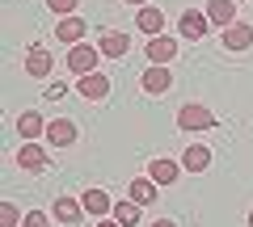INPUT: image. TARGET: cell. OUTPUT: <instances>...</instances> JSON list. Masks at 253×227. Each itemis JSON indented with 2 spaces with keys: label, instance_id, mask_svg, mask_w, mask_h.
Returning <instances> with one entry per match:
<instances>
[{
  "label": "cell",
  "instance_id": "18",
  "mask_svg": "<svg viewBox=\"0 0 253 227\" xmlns=\"http://www.w3.org/2000/svg\"><path fill=\"white\" fill-rule=\"evenodd\" d=\"M26 72L34 76V80H46V76H51V51H46V46H34V51L26 55Z\"/></svg>",
  "mask_w": 253,
  "mask_h": 227
},
{
  "label": "cell",
  "instance_id": "24",
  "mask_svg": "<svg viewBox=\"0 0 253 227\" xmlns=\"http://www.w3.org/2000/svg\"><path fill=\"white\" fill-rule=\"evenodd\" d=\"M21 227H51V219H46L42 210H30V215L21 219Z\"/></svg>",
  "mask_w": 253,
  "mask_h": 227
},
{
  "label": "cell",
  "instance_id": "15",
  "mask_svg": "<svg viewBox=\"0 0 253 227\" xmlns=\"http://www.w3.org/2000/svg\"><path fill=\"white\" fill-rule=\"evenodd\" d=\"M156 190H161V185H156L152 177H135V181L126 185V198L139 202V206H152V202H156Z\"/></svg>",
  "mask_w": 253,
  "mask_h": 227
},
{
  "label": "cell",
  "instance_id": "12",
  "mask_svg": "<svg viewBox=\"0 0 253 227\" xmlns=\"http://www.w3.org/2000/svg\"><path fill=\"white\" fill-rule=\"evenodd\" d=\"M17 135L26 139V143H38V135H46V118L38 114V109H26L17 118Z\"/></svg>",
  "mask_w": 253,
  "mask_h": 227
},
{
  "label": "cell",
  "instance_id": "27",
  "mask_svg": "<svg viewBox=\"0 0 253 227\" xmlns=\"http://www.w3.org/2000/svg\"><path fill=\"white\" fill-rule=\"evenodd\" d=\"M126 4H148V0H126Z\"/></svg>",
  "mask_w": 253,
  "mask_h": 227
},
{
  "label": "cell",
  "instance_id": "28",
  "mask_svg": "<svg viewBox=\"0 0 253 227\" xmlns=\"http://www.w3.org/2000/svg\"><path fill=\"white\" fill-rule=\"evenodd\" d=\"M249 227H253V210H249Z\"/></svg>",
  "mask_w": 253,
  "mask_h": 227
},
{
  "label": "cell",
  "instance_id": "26",
  "mask_svg": "<svg viewBox=\"0 0 253 227\" xmlns=\"http://www.w3.org/2000/svg\"><path fill=\"white\" fill-rule=\"evenodd\" d=\"M152 227H177V223H173V219H161V223H152Z\"/></svg>",
  "mask_w": 253,
  "mask_h": 227
},
{
  "label": "cell",
  "instance_id": "14",
  "mask_svg": "<svg viewBox=\"0 0 253 227\" xmlns=\"http://www.w3.org/2000/svg\"><path fill=\"white\" fill-rule=\"evenodd\" d=\"M148 177H152L156 185H173V181L181 177V164H177V160H169V156H161V160L148 164Z\"/></svg>",
  "mask_w": 253,
  "mask_h": 227
},
{
  "label": "cell",
  "instance_id": "13",
  "mask_svg": "<svg viewBox=\"0 0 253 227\" xmlns=\"http://www.w3.org/2000/svg\"><path fill=\"white\" fill-rule=\"evenodd\" d=\"M224 46H228V51H249V46H253V26H249V21H236V26H228L224 30Z\"/></svg>",
  "mask_w": 253,
  "mask_h": 227
},
{
  "label": "cell",
  "instance_id": "9",
  "mask_svg": "<svg viewBox=\"0 0 253 227\" xmlns=\"http://www.w3.org/2000/svg\"><path fill=\"white\" fill-rule=\"evenodd\" d=\"M126 46H131V38H126L123 30H101V38H97V51L106 55V59H123Z\"/></svg>",
  "mask_w": 253,
  "mask_h": 227
},
{
  "label": "cell",
  "instance_id": "6",
  "mask_svg": "<svg viewBox=\"0 0 253 227\" xmlns=\"http://www.w3.org/2000/svg\"><path fill=\"white\" fill-rule=\"evenodd\" d=\"M51 215H55V223H63V227H76L84 219V202L81 198H55V206H51Z\"/></svg>",
  "mask_w": 253,
  "mask_h": 227
},
{
  "label": "cell",
  "instance_id": "10",
  "mask_svg": "<svg viewBox=\"0 0 253 227\" xmlns=\"http://www.w3.org/2000/svg\"><path fill=\"white\" fill-rule=\"evenodd\" d=\"M84 30H89V26H84V17H76V13H72V17H59L55 38H59L63 46H76V42H84Z\"/></svg>",
  "mask_w": 253,
  "mask_h": 227
},
{
  "label": "cell",
  "instance_id": "23",
  "mask_svg": "<svg viewBox=\"0 0 253 227\" xmlns=\"http://www.w3.org/2000/svg\"><path fill=\"white\" fill-rule=\"evenodd\" d=\"M76 4H81V0H46V9H51V13H59V17H72V13H76Z\"/></svg>",
  "mask_w": 253,
  "mask_h": 227
},
{
  "label": "cell",
  "instance_id": "22",
  "mask_svg": "<svg viewBox=\"0 0 253 227\" xmlns=\"http://www.w3.org/2000/svg\"><path fill=\"white\" fill-rule=\"evenodd\" d=\"M21 219L26 215H21L13 202H0V227H21Z\"/></svg>",
  "mask_w": 253,
  "mask_h": 227
},
{
  "label": "cell",
  "instance_id": "16",
  "mask_svg": "<svg viewBox=\"0 0 253 227\" xmlns=\"http://www.w3.org/2000/svg\"><path fill=\"white\" fill-rule=\"evenodd\" d=\"M207 17H211V26L228 30V26H236V4L232 0H207Z\"/></svg>",
  "mask_w": 253,
  "mask_h": 227
},
{
  "label": "cell",
  "instance_id": "11",
  "mask_svg": "<svg viewBox=\"0 0 253 227\" xmlns=\"http://www.w3.org/2000/svg\"><path fill=\"white\" fill-rule=\"evenodd\" d=\"M139 84H144V93H152V97H161L165 89L173 84V76H169V64H152L144 76H139Z\"/></svg>",
  "mask_w": 253,
  "mask_h": 227
},
{
  "label": "cell",
  "instance_id": "4",
  "mask_svg": "<svg viewBox=\"0 0 253 227\" xmlns=\"http://www.w3.org/2000/svg\"><path fill=\"white\" fill-rule=\"evenodd\" d=\"M177 38H169V34H156V38H148V46H144V55L152 59V64H173L177 59Z\"/></svg>",
  "mask_w": 253,
  "mask_h": 227
},
{
  "label": "cell",
  "instance_id": "8",
  "mask_svg": "<svg viewBox=\"0 0 253 227\" xmlns=\"http://www.w3.org/2000/svg\"><path fill=\"white\" fill-rule=\"evenodd\" d=\"M17 164L26 168V173H46V168H51V156H46V147L26 143V147L17 152Z\"/></svg>",
  "mask_w": 253,
  "mask_h": 227
},
{
  "label": "cell",
  "instance_id": "19",
  "mask_svg": "<svg viewBox=\"0 0 253 227\" xmlns=\"http://www.w3.org/2000/svg\"><path fill=\"white\" fill-rule=\"evenodd\" d=\"M135 26L144 30L148 38H156V34H165V13L152 9V4H144V9H139V17H135Z\"/></svg>",
  "mask_w": 253,
  "mask_h": 227
},
{
  "label": "cell",
  "instance_id": "25",
  "mask_svg": "<svg viewBox=\"0 0 253 227\" xmlns=\"http://www.w3.org/2000/svg\"><path fill=\"white\" fill-rule=\"evenodd\" d=\"M97 227H123V223H118V219H114V215H110V219H101V223H97Z\"/></svg>",
  "mask_w": 253,
  "mask_h": 227
},
{
  "label": "cell",
  "instance_id": "20",
  "mask_svg": "<svg viewBox=\"0 0 253 227\" xmlns=\"http://www.w3.org/2000/svg\"><path fill=\"white\" fill-rule=\"evenodd\" d=\"M207 164H211V152H207L203 143H194V147H186V152H181V168H186V173H203Z\"/></svg>",
  "mask_w": 253,
  "mask_h": 227
},
{
  "label": "cell",
  "instance_id": "21",
  "mask_svg": "<svg viewBox=\"0 0 253 227\" xmlns=\"http://www.w3.org/2000/svg\"><path fill=\"white\" fill-rule=\"evenodd\" d=\"M139 210H144V206L131 202V198H126V202H114V219H118L123 227H135V223H139Z\"/></svg>",
  "mask_w": 253,
  "mask_h": 227
},
{
  "label": "cell",
  "instance_id": "17",
  "mask_svg": "<svg viewBox=\"0 0 253 227\" xmlns=\"http://www.w3.org/2000/svg\"><path fill=\"white\" fill-rule=\"evenodd\" d=\"M84 215H97V219H106V215H114V202H110V194L106 190H84Z\"/></svg>",
  "mask_w": 253,
  "mask_h": 227
},
{
  "label": "cell",
  "instance_id": "1",
  "mask_svg": "<svg viewBox=\"0 0 253 227\" xmlns=\"http://www.w3.org/2000/svg\"><path fill=\"white\" fill-rule=\"evenodd\" d=\"M207 30H211L207 9H181V13H177V34L186 38V42H203Z\"/></svg>",
  "mask_w": 253,
  "mask_h": 227
},
{
  "label": "cell",
  "instance_id": "2",
  "mask_svg": "<svg viewBox=\"0 0 253 227\" xmlns=\"http://www.w3.org/2000/svg\"><path fill=\"white\" fill-rule=\"evenodd\" d=\"M215 122H219V118L211 114L207 105H199V101H186V105L177 109V127H181V130H211Z\"/></svg>",
  "mask_w": 253,
  "mask_h": 227
},
{
  "label": "cell",
  "instance_id": "3",
  "mask_svg": "<svg viewBox=\"0 0 253 227\" xmlns=\"http://www.w3.org/2000/svg\"><path fill=\"white\" fill-rule=\"evenodd\" d=\"M97 59H101L97 46H84V42L68 46V72H72V76H89V72H97Z\"/></svg>",
  "mask_w": 253,
  "mask_h": 227
},
{
  "label": "cell",
  "instance_id": "5",
  "mask_svg": "<svg viewBox=\"0 0 253 227\" xmlns=\"http://www.w3.org/2000/svg\"><path fill=\"white\" fill-rule=\"evenodd\" d=\"M76 135H81V130H76L72 118H51V122H46V143H51V147H72Z\"/></svg>",
  "mask_w": 253,
  "mask_h": 227
},
{
  "label": "cell",
  "instance_id": "7",
  "mask_svg": "<svg viewBox=\"0 0 253 227\" xmlns=\"http://www.w3.org/2000/svg\"><path fill=\"white\" fill-rule=\"evenodd\" d=\"M76 93H81L84 101H106L110 97V76H101V72L81 76V80H76Z\"/></svg>",
  "mask_w": 253,
  "mask_h": 227
}]
</instances>
